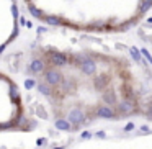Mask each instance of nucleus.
<instances>
[{
	"label": "nucleus",
	"instance_id": "f257e3e1",
	"mask_svg": "<svg viewBox=\"0 0 152 149\" xmlns=\"http://www.w3.org/2000/svg\"><path fill=\"white\" fill-rule=\"evenodd\" d=\"M28 8L49 23L85 30H119L139 20L152 0H25Z\"/></svg>",
	"mask_w": 152,
	"mask_h": 149
}]
</instances>
